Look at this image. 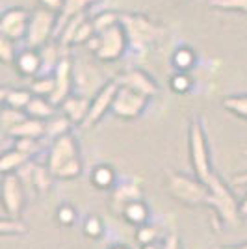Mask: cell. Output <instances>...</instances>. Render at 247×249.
<instances>
[{
    "label": "cell",
    "mask_w": 247,
    "mask_h": 249,
    "mask_svg": "<svg viewBox=\"0 0 247 249\" xmlns=\"http://www.w3.org/2000/svg\"><path fill=\"white\" fill-rule=\"evenodd\" d=\"M47 167L52 173V177L60 178V180H71L82 173L78 145L71 134H63L52 142Z\"/></svg>",
    "instance_id": "obj_1"
},
{
    "label": "cell",
    "mask_w": 247,
    "mask_h": 249,
    "mask_svg": "<svg viewBox=\"0 0 247 249\" xmlns=\"http://www.w3.org/2000/svg\"><path fill=\"white\" fill-rule=\"evenodd\" d=\"M121 24L126 30L130 49H136V51L149 49V45L156 43L165 34L164 26L145 17L143 13H124L121 15Z\"/></svg>",
    "instance_id": "obj_2"
},
{
    "label": "cell",
    "mask_w": 247,
    "mask_h": 249,
    "mask_svg": "<svg viewBox=\"0 0 247 249\" xmlns=\"http://www.w3.org/2000/svg\"><path fill=\"white\" fill-rule=\"evenodd\" d=\"M208 186V199L206 205L214 208L221 221H225L227 225H236L240 221V205L232 196V192L227 188V184L217 175H212L210 180L206 182Z\"/></svg>",
    "instance_id": "obj_3"
},
{
    "label": "cell",
    "mask_w": 247,
    "mask_h": 249,
    "mask_svg": "<svg viewBox=\"0 0 247 249\" xmlns=\"http://www.w3.org/2000/svg\"><path fill=\"white\" fill-rule=\"evenodd\" d=\"M167 190L176 201L192 207L206 205V199H208V186L203 180L173 173V171L167 175Z\"/></svg>",
    "instance_id": "obj_4"
},
{
    "label": "cell",
    "mask_w": 247,
    "mask_h": 249,
    "mask_svg": "<svg viewBox=\"0 0 247 249\" xmlns=\"http://www.w3.org/2000/svg\"><path fill=\"white\" fill-rule=\"evenodd\" d=\"M190 160L199 180L208 182L210 177L214 175L210 169V156H208V143H206V134L201 119H192L190 123Z\"/></svg>",
    "instance_id": "obj_5"
},
{
    "label": "cell",
    "mask_w": 247,
    "mask_h": 249,
    "mask_svg": "<svg viewBox=\"0 0 247 249\" xmlns=\"http://www.w3.org/2000/svg\"><path fill=\"white\" fill-rule=\"evenodd\" d=\"M60 24V15L45 10V8H35L30 13V22H28V32L24 37V45L28 49H39L45 43L52 39L56 34V28Z\"/></svg>",
    "instance_id": "obj_6"
},
{
    "label": "cell",
    "mask_w": 247,
    "mask_h": 249,
    "mask_svg": "<svg viewBox=\"0 0 247 249\" xmlns=\"http://www.w3.org/2000/svg\"><path fill=\"white\" fill-rule=\"evenodd\" d=\"M99 51L95 52V58L99 62H115L119 58H123V54L130 49L128 43V36L126 30L121 22L110 26L108 30H104L99 34Z\"/></svg>",
    "instance_id": "obj_7"
},
{
    "label": "cell",
    "mask_w": 247,
    "mask_h": 249,
    "mask_svg": "<svg viewBox=\"0 0 247 249\" xmlns=\"http://www.w3.org/2000/svg\"><path fill=\"white\" fill-rule=\"evenodd\" d=\"M147 103H149V97L138 93L126 86H119L113 99L112 112L121 119H138L145 112Z\"/></svg>",
    "instance_id": "obj_8"
},
{
    "label": "cell",
    "mask_w": 247,
    "mask_h": 249,
    "mask_svg": "<svg viewBox=\"0 0 247 249\" xmlns=\"http://www.w3.org/2000/svg\"><path fill=\"white\" fill-rule=\"evenodd\" d=\"M30 22V11L24 8H10L0 17V36L11 41H24Z\"/></svg>",
    "instance_id": "obj_9"
},
{
    "label": "cell",
    "mask_w": 247,
    "mask_h": 249,
    "mask_svg": "<svg viewBox=\"0 0 247 249\" xmlns=\"http://www.w3.org/2000/svg\"><path fill=\"white\" fill-rule=\"evenodd\" d=\"M117 89H119L117 78L104 84L103 88L97 91V95L93 97L91 106H89V114H88V117H86V121H84L82 126L89 128V126H93V124H97L101 119H103L104 114H106L108 110H112V104H113V99H115Z\"/></svg>",
    "instance_id": "obj_10"
},
{
    "label": "cell",
    "mask_w": 247,
    "mask_h": 249,
    "mask_svg": "<svg viewBox=\"0 0 247 249\" xmlns=\"http://www.w3.org/2000/svg\"><path fill=\"white\" fill-rule=\"evenodd\" d=\"M2 203H4V210L10 218H19L22 203H24V194H22L21 178L17 175L6 173V177H4V180H2Z\"/></svg>",
    "instance_id": "obj_11"
},
{
    "label": "cell",
    "mask_w": 247,
    "mask_h": 249,
    "mask_svg": "<svg viewBox=\"0 0 247 249\" xmlns=\"http://www.w3.org/2000/svg\"><path fill=\"white\" fill-rule=\"evenodd\" d=\"M72 62L67 58V56H63L60 63H58V67L54 69V80H56V88H54V93L49 97L52 101V104H56V106H60V104L71 95V86H72V78H74V74H72Z\"/></svg>",
    "instance_id": "obj_12"
},
{
    "label": "cell",
    "mask_w": 247,
    "mask_h": 249,
    "mask_svg": "<svg viewBox=\"0 0 247 249\" xmlns=\"http://www.w3.org/2000/svg\"><path fill=\"white\" fill-rule=\"evenodd\" d=\"M117 82H119V86H126V88H130V89H134V91L145 95L149 99L158 95V84L153 80L151 74L141 71V69L124 71L123 74H119Z\"/></svg>",
    "instance_id": "obj_13"
},
{
    "label": "cell",
    "mask_w": 247,
    "mask_h": 249,
    "mask_svg": "<svg viewBox=\"0 0 247 249\" xmlns=\"http://www.w3.org/2000/svg\"><path fill=\"white\" fill-rule=\"evenodd\" d=\"M60 106H62L63 114L71 119L72 124H84L86 117L89 114L91 101L84 95H69Z\"/></svg>",
    "instance_id": "obj_14"
},
{
    "label": "cell",
    "mask_w": 247,
    "mask_h": 249,
    "mask_svg": "<svg viewBox=\"0 0 247 249\" xmlns=\"http://www.w3.org/2000/svg\"><path fill=\"white\" fill-rule=\"evenodd\" d=\"M15 69L22 74V76H37V74L41 73V54L37 49H22L19 54H17V58H15Z\"/></svg>",
    "instance_id": "obj_15"
},
{
    "label": "cell",
    "mask_w": 247,
    "mask_h": 249,
    "mask_svg": "<svg viewBox=\"0 0 247 249\" xmlns=\"http://www.w3.org/2000/svg\"><path fill=\"white\" fill-rule=\"evenodd\" d=\"M141 199V188L140 184H134V182H126V184H121L113 190L112 194V207L115 212H123L126 205L134 203V201H140Z\"/></svg>",
    "instance_id": "obj_16"
},
{
    "label": "cell",
    "mask_w": 247,
    "mask_h": 249,
    "mask_svg": "<svg viewBox=\"0 0 247 249\" xmlns=\"http://www.w3.org/2000/svg\"><path fill=\"white\" fill-rule=\"evenodd\" d=\"M11 138H43L45 136V121L43 119H35V117H26L21 123H17L15 126H11L6 130Z\"/></svg>",
    "instance_id": "obj_17"
},
{
    "label": "cell",
    "mask_w": 247,
    "mask_h": 249,
    "mask_svg": "<svg viewBox=\"0 0 247 249\" xmlns=\"http://www.w3.org/2000/svg\"><path fill=\"white\" fill-rule=\"evenodd\" d=\"M24 112L30 115V117L47 121V119H51L52 115H56V104H52V101L49 99V97L34 95Z\"/></svg>",
    "instance_id": "obj_18"
},
{
    "label": "cell",
    "mask_w": 247,
    "mask_h": 249,
    "mask_svg": "<svg viewBox=\"0 0 247 249\" xmlns=\"http://www.w3.org/2000/svg\"><path fill=\"white\" fill-rule=\"evenodd\" d=\"M60 43H45L43 47H39L37 51H39V54H41V73L39 74H52L54 73V69L58 67V63H60V60H62L63 56H60Z\"/></svg>",
    "instance_id": "obj_19"
},
{
    "label": "cell",
    "mask_w": 247,
    "mask_h": 249,
    "mask_svg": "<svg viewBox=\"0 0 247 249\" xmlns=\"http://www.w3.org/2000/svg\"><path fill=\"white\" fill-rule=\"evenodd\" d=\"M34 93L28 91V89H8L4 88L0 91V101L6 106H11V108H19V110H26L28 103L32 101Z\"/></svg>",
    "instance_id": "obj_20"
},
{
    "label": "cell",
    "mask_w": 247,
    "mask_h": 249,
    "mask_svg": "<svg viewBox=\"0 0 247 249\" xmlns=\"http://www.w3.org/2000/svg\"><path fill=\"white\" fill-rule=\"evenodd\" d=\"M28 160H30V156L24 155L19 149L13 147V151L4 153L2 158H0V171H2L4 175H6V173H11V171H15V169H19V167L26 166Z\"/></svg>",
    "instance_id": "obj_21"
},
{
    "label": "cell",
    "mask_w": 247,
    "mask_h": 249,
    "mask_svg": "<svg viewBox=\"0 0 247 249\" xmlns=\"http://www.w3.org/2000/svg\"><path fill=\"white\" fill-rule=\"evenodd\" d=\"M197 62L195 52L192 51L190 47H178L173 56H171V63L175 67V71H182V73H188L190 69H194V65Z\"/></svg>",
    "instance_id": "obj_22"
},
{
    "label": "cell",
    "mask_w": 247,
    "mask_h": 249,
    "mask_svg": "<svg viewBox=\"0 0 247 249\" xmlns=\"http://www.w3.org/2000/svg\"><path fill=\"white\" fill-rule=\"evenodd\" d=\"M71 119L67 115H52L51 119L45 121V136H49L52 140L60 138L63 134H69V128H71Z\"/></svg>",
    "instance_id": "obj_23"
},
{
    "label": "cell",
    "mask_w": 247,
    "mask_h": 249,
    "mask_svg": "<svg viewBox=\"0 0 247 249\" xmlns=\"http://www.w3.org/2000/svg\"><path fill=\"white\" fill-rule=\"evenodd\" d=\"M99 0H65V8H63L62 15H60V24L58 28L62 26L65 21H69L76 15H82L86 11L91 8L93 4H97Z\"/></svg>",
    "instance_id": "obj_24"
},
{
    "label": "cell",
    "mask_w": 247,
    "mask_h": 249,
    "mask_svg": "<svg viewBox=\"0 0 247 249\" xmlns=\"http://www.w3.org/2000/svg\"><path fill=\"white\" fill-rule=\"evenodd\" d=\"M124 216V219L132 225H143L147 218H149V208L145 207V203L140 199V201H134L130 205H126L124 210L121 212Z\"/></svg>",
    "instance_id": "obj_25"
},
{
    "label": "cell",
    "mask_w": 247,
    "mask_h": 249,
    "mask_svg": "<svg viewBox=\"0 0 247 249\" xmlns=\"http://www.w3.org/2000/svg\"><path fill=\"white\" fill-rule=\"evenodd\" d=\"M54 88H56L54 74H37V76H34L30 84V91L39 97H51L54 93Z\"/></svg>",
    "instance_id": "obj_26"
},
{
    "label": "cell",
    "mask_w": 247,
    "mask_h": 249,
    "mask_svg": "<svg viewBox=\"0 0 247 249\" xmlns=\"http://www.w3.org/2000/svg\"><path fill=\"white\" fill-rule=\"evenodd\" d=\"M223 108L230 114L247 119V95H230L223 99Z\"/></svg>",
    "instance_id": "obj_27"
},
{
    "label": "cell",
    "mask_w": 247,
    "mask_h": 249,
    "mask_svg": "<svg viewBox=\"0 0 247 249\" xmlns=\"http://www.w3.org/2000/svg\"><path fill=\"white\" fill-rule=\"evenodd\" d=\"M91 21H93V26H95V32L101 34V32L108 30L110 26H113V24L121 22V15L115 13V11H101V13L93 15Z\"/></svg>",
    "instance_id": "obj_28"
},
{
    "label": "cell",
    "mask_w": 247,
    "mask_h": 249,
    "mask_svg": "<svg viewBox=\"0 0 247 249\" xmlns=\"http://www.w3.org/2000/svg\"><path fill=\"white\" fill-rule=\"evenodd\" d=\"M28 114L24 112V110H19V108H11V106H6L4 104V108H2V112H0V123L4 126V130H8L11 126H15L17 123H21L22 119H26Z\"/></svg>",
    "instance_id": "obj_29"
},
{
    "label": "cell",
    "mask_w": 247,
    "mask_h": 249,
    "mask_svg": "<svg viewBox=\"0 0 247 249\" xmlns=\"http://www.w3.org/2000/svg\"><path fill=\"white\" fill-rule=\"evenodd\" d=\"M91 180L97 188L104 190V188H110L113 184L115 173H113V169L110 166H97L91 173Z\"/></svg>",
    "instance_id": "obj_30"
},
{
    "label": "cell",
    "mask_w": 247,
    "mask_h": 249,
    "mask_svg": "<svg viewBox=\"0 0 247 249\" xmlns=\"http://www.w3.org/2000/svg\"><path fill=\"white\" fill-rule=\"evenodd\" d=\"M97 32H95V26H93V21L91 17H84L80 24H78V28L74 32V39H72V45H86V43L91 39L93 36H95Z\"/></svg>",
    "instance_id": "obj_31"
},
{
    "label": "cell",
    "mask_w": 247,
    "mask_h": 249,
    "mask_svg": "<svg viewBox=\"0 0 247 249\" xmlns=\"http://www.w3.org/2000/svg\"><path fill=\"white\" fill-rule=\"evenodd\" d=\"M51 177L52 173L49 171V167L45 169L41 166H34V169H32V182H34V186L37 188L39 194H45V192L51 190Z\"/></svg>",
    "instance_id": "obj_32"
},
{
    "label": "cell",
    "mask_w": 247,
    "mask_h": 249,
    "mask_svg": "<svg viewBox=\"0 0 247 249\" xmlns=\"http://www.w3.org/2000/svg\"><path fill=\"white\" fill-rule=\"evenodd\" d=\"M208 6L219 11L247 13V0H208Z\"/></svg>",
    "instance_id": "obj_33"
},
{
    "label": "cell",
    "mask_w": 247,
    "mask_h": 249,
    "mask_svg": "<svg viewBox=\"0 0 247 249\" xmlns=\"http://www.w3.org/2000/svg\"><path fill=\"white\" fill-rule=\"evenodd\" d=\"M26 231H28L26 225L19 218H4L0 221V234L2 236H8V234L19 236V234H24Z\"/></svg>",
    "instance_id": "obj_34"
},
{
    "label": "cell",
    "mask_w": 247,
    "mask_h": 249,
    "mask_svg": "<svg viewBox=\"0 0 247 249\" xmlns=\"http://www.w3.org/2000/svg\"><path fill=\"white\" fill-rule=\"evenodd\" d=\"M169 88L175 91V93H188L192 89V78L188 76V73H182V71H176L171 80H169Z\"/></svg>",
    "instance_id": "obj_35"
},
{
    "label": "cell",
    "mask_w": 247,
    "mask_h": 249,
    "mask_svg": "<svg viewBox=\"0 0 247 249\" xmlns=\"http://www.w3.org/2000/svg\"><path fill=\"white\" fill-rule=\"evenodd\" d=\"M15 43L17 41H11L8 37L0 36V60H2V63H6V65L15 63V58L19 54V52L15 51Z\"/></svg>",
    "instance_id": "obj_36"
},
{
    "label": "cell",
    "mask_w": 247,
    "mask_h": 249,
    "mask_svg": "<svg viewBox=\"0 0 247 249\" xmlns=\"http://www.w3.org/2000/svg\"><path fill=\"white\" fill-rule=\"evenodd\" d=\"M158 236H160V232H158V229L153 227V225H140V229H138V232H136V240L141 244V246H145V244H153V242H156L158 240Z\"/></svg>",
    "instance_id": "obj_37"
},
{
    "label": "cell",
    "mask_w": 247,
    "mask_h": 249,
    "mask_svg": "<svg viewBox=\"0 0 247 249\" xmlns=\"http://www.w3.org/2000/svg\"><path fill=\"white\" fill-rule=\"evenodd\" d=\"M103 221L97 218V216H91L84 221V234L89 236V238H99L103 234Z\"/></svg>",
    "instance_id": "obj_38"
},
{
    "label": "cell",
    "mask_w": 247,
    "mask_h": 249,
    "mask_svg": "<svg viewBox=\"0 0 247 249\" xmlns=\"http://www.w3.org/2000/svg\"><path fill=\"white\" fill-rule=\"evenodd\" d=\"M15 149H19L24 155H35L37 149H39V143H37V138H17L15 142Z\"/></svg>",
    "instance_id": "obj_39"
},
{
    "label": "cell",
    "mask_w": 247,
    "mask_h": 249,
    "mask_svg": "<svg viewBox=\"0 0 247 249\" xmlns=\"http://www.w3.org/2000/svg\"><path fill=\"white\" fill-rule=\"evenodd\" d=\"M74 218H76V212H74V208L71 205H63V207L58 208V221L65 225V227H69L74 223Z\"/></svg>",
    "instance_id": "obj_40"
},
{
    "label": "cell",
    "mask_w": 247,
    "mask_h": 249,
    "mask_svg": "<svg viewBox=\"0 0 247 249\" xmlns=\"http://www.w3.org/2000/svg\"><path fill=\"white\" fill-rule=\"evenodd\" d=\"M37 2H39V8H45L58 15H62L63 8H65V0H37Z\"/></svg>",
    "instance_id": "obj_41"
},
{
    "label": "cell",
    "mask_w": 247,
    "mask_h": 249,
    "mask_svg": "<svg viewBox=\"0 0 247 249\" xmlns=\"http://www.w3.org/2000/svg\"><path fill=\"white\" fill-rule=\"evenodd\" d=\"M160 249H180V246H178V236H176L175 232H169L164 238V242H162Z\"/></svg>",
    "instance_id": "obj_42"
},
{
    "label": "cell",
    "mask_w": 247,
    "mask_h": 249,
    "mask_svg": "<svg viewBox=\"0 0 247 249\" xmlns=\"http://www.w3.org/2000/svg\"><path fill=\"white\" fill-rule=\"evenodd\" d=\"M99 34H95V36H93L91 39H89V41L86 43V47H88V51L89 52H93V54H95V52L99 51Z\"/></svg>",
    "instance_id": "obj_43"
},
{
    "label": "cell",
    "mask_w": 247,
    "mask_h": 249,
    "mask_svg": "<svg viewBox=\"0 0 247 249\" xmlns=\"http://www.w3.org/2000/svg\"><path fill=\"white\" fill-rule=\"evenodd\" d=\"M234 182H236V184H247V171L234 177Z\"/></svg>",
    "instance_id": "obj_44"
},
{
    "label": "cell",
    "mask_w": 247,
    "mask_h": 249,
    "mask_svg": "<svg viewBox=\"0 0 247 249\" xmlns=\"http://www.w3.org/2000/svg\"><path fill=\"white\" fill-rule=\"evenodd\" d=\"M240 214H242L244 218H247V196H246V199L240 203Z\"/></svg>",
    "instance_id": "obj_45"
},
{
    "label": "cell",
    "mask_w": 247,
    "mask_h": 249,
    "mask_svg": "<svg viewBox=\"0 0 247 249\" xmlns=\"http://www.w3.org/2000/svg\"><path fill=\"white\" fill-rule=\"evenodd\" d=\"M216 249H247V244H242V246H225V248H216Z\"/></svg>",
    "instance_id": "obj_46"
},
{
    "label": "cell",
    "mask_w": 247,
    "mask_h": 249,
    "mask_svg": "<svg viewBox=\"0 0 247 249\" xmlns=\"http://www.w3.org/2000/svg\"><path fill=\"white\" fill-rule=\"evenodd\" d=\"M141 249H160V246H156V242H153V244H145V246H141Z\"/></svg>",
    "instance_id": "obj_47"
},
{
    "label": "cell",
    "mask_w": 247,
    "mask_h": 249,
    "mask_svg": "<svg viewBox=\"0 0 247 249\" xmlns=\"http://www.w3.org/2000/svg\"><path fill=\"white\" fill-rule=\"evenodd\" d=\"M112 249H126L124 246H115V248H112Z\"/></svg>",
    "instance_id": "obj_48"
}]
</instances>
